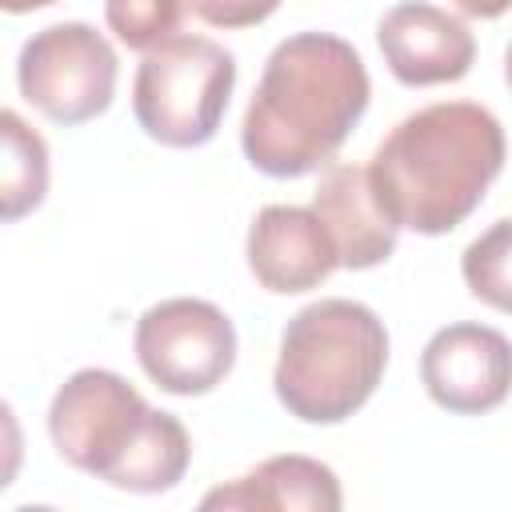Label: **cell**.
Instances as JSON below:
<instances>
[{
    "instance_id": "obj_7",
    "label": "cell",
    "mask_w": 512,
    "mask_h": 512,
    "mask_svg": "<svg viewBox=\"0 0 512 512\" xmlns=\"http://www.w3.org/2000/svg\"><path fill=\"white\" fill-rule=\"evenodd\" d=\"M136 360L144 376L172 396H204L236 364L232 320L200 296H172L136 320Z\"/></svg>"
},
{
    "instance_id": "obj_17",
    "label": "cell",
    "mask_w": 512,
    "mask_h": 512,
    "mask_svg": "<svg viewBox=\"0 0 512 512\" xmlns=\"http://www.w3.org/2000/svg\"><path fill=\"white\" fill-rule=\"evenodd\" d=\"M464 16H476V20H496L512 8V0H452Z\"/></svg>"
},
{
    "instance_id": "obj_8",
    "label": "cell",
    "mask_w": 512,
    "mask_h": 512,
    "mask_svg": "<svg viewBox=\"0 0 512 512\" xmlns=\"http://www.w3.org/2000/svg\"><path fill=\"white\" fill-rule=\"evenodd\" d=\"M424 392L452 416H484L512 396V340L488 324L436 328L420 352Z\"/></svg>"
},
{
    "instance_id": "obj_10",
    "label": "cell",
    "mask_w": 512,
    "mask_h": 512,
    "mask_svg": "<svg viewBox=\"0 0 512 512\" xmlns=\"http://www.w3.org/2000/svg\"><path fill=\"white\" fill-rule=\"evenodd\" d=\"M244 252L256 284L276 296L312 292L340 268V252L324 220L316 216V208H300V204L260 208L248 228Z\"/></svg>"
},
{
    "instance_id": "obj_16",
    "label": "cell",
    "mask_w": 512,
    "mask_h": 512,
    "mask_svg": "<svg viewBox=\"0 0 512 512\" xmlns=\"http://www.w3.org/2000/svg\"><path fill=\"white\" fill-rule=\"evenodd\" d=\"M280 0H188V12L212 28H252L264 24Z\"/></svg>"
},
{
    "instance_id": "obj_12",
    "label": "cell",
    "mask_w": 512,
    "mask_h": 512,
    "mask_svg": "<svg viewBox=\"0 0 512 512\" xmlns=\"http://www.w3.org/2000/svg\"><path fill=\"white\" fill-rule=\"evenodd\" d=\"M344 492L328 464L312 456H268L252 472L212 488L200 508H240V512H340Z\"/></svg>"
},
{
    "instance_id": "obj_2",
    "label": "cell",
    "mask_w": 512,
    "mask_h": 512,
    "mask_svg": "<svg viewBox=\"0 0 512 512\" xmlns=\"http://www.w3.org/2000/svg\"><path fill=\"white\" fill-rule=\"evenodd\" d=\"M504 156V128L484 104L440 100L404 116L376 144L368 180L396 228L444 236L480 208Z\"/></svg>"
},
{
    "instance_id": "obj_6",
    "label": "cell",
    "mask_w": 512,
    "mask_h": 512,
    "mask_svg": "<svg viewBox=\"0 0 512 512\" xmlns=\"http://www.w3.org/2000/svg\"><path fill=\"white\" fill-rule=\"evenodd\" d=\"M116 76V48L84 20H64L32 32L16 60L20 96L64 128L108 112L116 96Z\"/></svg>"
},
{
    "instance_id": "obj_15",
    "label": "cell",
    "mask_w": 512,
    "mask_h": 512,
    "mask_svg": "<svg viewBox=\"0 0 512 512\" xmlns=\"http://www.w3.org/2000/svg\"><path fill=\"white\" fill-rule=\"evenodd\" d=\"M184 12L188 0H104L108 32L136 52H152L156 44L172 40Z\"/></svg>"
},
{
    "instance_id": "obj_13",
    "label": "cell",
    "mask_w": 512,
    "mask_h": 512,
    "mask_svg": "<svg viewBox=\"0 0 512 512\" xmlns=\"http://www.w3.org/2000/svg\"><path fill=\"white\" fill-rule=\"evenodd\" d=\"M4 164H0V216L12 224L44 204L48 192V148L36 128L20 120V112H0Z\"/></svg>"
},
{
    "instance_id": "obj_5",
    "label": "cell",
    "mask_w": 512,
    "mask_h": 512,
    "mask_svg": "<svg viewBox=\"0 0 512 512\" xmlns=\"http://www.w3.org/2000/svg\"><path fill=\"white\" fill-rule=\"evenodd\" d=\"M236 88V56L208 36H184L144 52L132 80L136 124L164 148H200L216 136Z\"/></svg>"
},
{
    "instance_id": "obj_18",
    "label": "cell",
    "mask_w": 512,
    "mask_h": 512,
    "mask_svg": "<svg viewBox=\"0 0 512 512\" xmlns=\"http://www.w3.org/2000/svg\"><path fill=\"white\" fill-rule=\"evenodd\" d=\"M48 4H60V0H0L4 12L20 16V12H36V8H48Z\"/></svg>"
},
{
    "instance_id": "obj_14",
    "label": "cell",
    "mask_w": 512,
    "mask_h": 512,
    "mask_svg": "<svg viewBox=\"0 0 512 512\" xmlns=\"http://www.w3.org/2000/svg\"><path fill=\"white\" fill-rule=\"evenodd\" d=\"M460 276L480 304L512 316V220H496L464 248Z\"/></svg>"
},
{
    "instance_id": "obj_9",
    "label": "cell",
    "mask_w": 512,
    "mask_h": 512,
    "mask_svg": "<svg viewBox=\"0 0 512 512\" xmlns=\"http://www.w3.org/2000/svg\"><path fill=\"white\" fill-rule=\"evenodd\" d=\"M376 44L388 72L408 88L464 80L476 60V36L468 24L428 0H404L376 24Z\"/></svg>"
},
{
    "instance_id": "obj_11",
    "label": "cell",
    "mask_w": 512,
    "mask_h": 512,
    "mask_svg": "<svg viewBox=\"0 0 512 512\" xmlns=\"http://www.w3.org/2000/svg\"><path fill=\"white\" fill-rule=\"evenodd\" d=\"M312 208L324 220L336 252H340V268L364 272L384 264L396 252V220L380 208L368 168L360 164H328L316 180L312 192Z\"/></svg>"
},
{
    "instance_id": "obj_19",
    "label": "cell",
    "mask_w": 512,
    "mask_h": 512,
    "mask_svg": "<svg viewBox=\"0 0 512 512\" xmlns=\"http://www.w3.org/2000/svg\"><path fill=\"white\" fill-rule=\"evenodd\" d=\"M504 80H508V88H512V44H508V52H504Z\"/></svg>"
},
{
    "instance_id": "obj_1",
    "label": "cell",
    "mask_w": 512,
    "mask_h": 512,
    "mask_svg": "<svg viewBox=\"0 0 512 512\" xmlns=\"http://www.w3.org/2000/svg\"><path fill=\"white\" fill-rule=\"evenodd\" d=\"M372 80L360 52L332 32H296L272 48L240 124V148L264 176L328 168L368 112Z\"/></svg>"
},
{
    "instance_id": "obj_4",
    "label": "cell",
    "mask_w": 512,
    "mask_h": 512,
    "mask_svg": "<svg viewBox=\"0 0 512 512\" xmlns=\"http://www.w3.org/2000/svg\"><path fill=\"white\" fill-rule=\"evenodd\" d=\"M388 368L384 320L344 296L304 304L280 332L276 400L304 424H340L360 412Z\"/></svg>"
},
{
    "instance_id": "obj_3",
    "label": "cell",
    "mask_w": 512,
    "mask_h": 512,
    "mask_svg": "<svg viewBox=\"0 0 512 512\" xmlns=\"http://www.w3.org/2000/svg\"><path fill=\"white\" fill-rule=\"evenodd\" d=\"M48 436L76 472L140 496L176 488L192 460L188 428L108 368H80L56 388Z\"/></svg>"
}]
</instances>
